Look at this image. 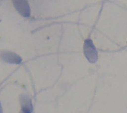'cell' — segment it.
Instances as JSON below:
<instances>
[{"label": "cell", "instance_id": "6da1fadb", "mask_svg": "<svg viewBox=\"0 0 127 113\" xmlns=\"http://www.w3.org/2000/svg\"><path fill=\"white\" fill-rule=\"evenodd\" d=\"M83 52L87 60L91 63H94L98 60V53L93 41L90 39L84 41Z\"/></svg>", "mask_w": 127, "mask_h": 113}, {"label": "cell", "instance_id": "7a4b0ae2", "mask_svg": "<svg viewBox=\"0 0 127 113\" xmlns=\"http://www.w3.org/2000/svg\"><path fill=\"white\" fill-rule=\"evenodd\" d=\"M0 59L11 64H19L22 62L21 57L16 53L8 50L0 51Z\"/></svg>", "mask_w": 127, "mask_h": 113}, {"label": "cell", "instance_id": "3957f363", "mask_svg": "<svg viewBox=\"0 0 127 113\" xmlns=\"http://www.w3.org/2000/svg\"><path fill=\"white\" fill-rule=\"evenodd\" d=\"M14 7L18 12L24 17L30 16L31 9L27 0H12Z\"/></svg>", "mask_w": 127, "mask_h": 113}, {"label": "cell", "instance_id": "277c9868", "mask_svg": "<svg viewBox=\"0 0 127 113\" xmlns=\"http://www.w3.org/2000/svg\"><path fill=\"white\" fill-rule=\"evenodd\" d=\"M19 101L21 110L24 113H32L33 108L30 98L25 94H21L19 96Z\"/></svg>", "mask_w": 127, "mask_h": 113}, {"label": "cell", "instance_id": "5b68a950", "mask_svg": "<svg viewBox=\"0 0 127 113\" xmlns=\"http://www.w3.org/2000/svg\"><path fill=\"white\" fill-rule=\"evenodd\" d=\"M0 113H2V107L0 102Z\"/></svg>", "mask_w": 127, "mask_h": 113}, {"label": "cell", "instance_id": "8992f818", "mask_svg": "<svg viewBox=\"0 0 127 113\" xmlns=\"http://www.w3.org/2000/svg\"><path fill=\"white\" fill-rule=\"evenodd\" d=\"M24 113L22 110H21V111L20 112V113Z\"/></svg>", "mask_w": 127, "mask_h": 113}]
</instances>
